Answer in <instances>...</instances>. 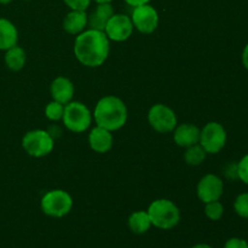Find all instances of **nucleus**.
<instances>
[{
	"label": "nucleus",
	"mask_w": 248,
	"mask_h": 248,
	"mask_svg": "<svg viewBox=\"0 0 248 248\" xmlns=\"http://www.w3.org/2000/svg\"><path fill=\"white\" fill-rule=\"evenodd\" d=\"M24 152L33 157H44L50 154L55 147L53 138L45 130L28 131L22 138Z\"/></svg>",
	"instance_id": "6"
},
{
	"label": "nucleus",
	"mask_w": 248,
	"mask_h": 248,
	"mask_svg": "<svg viewBox=\"0 0 248 248\" xmlns=\"http://www.w3.org/2000/svg\"><path fill=\"white\" fill-rule=\"evenodd\" d=\"M114 15V9L111 2H104V4H97L96 10L90 16H87V26L90 29L104 31L109 18Z\"/></svg>",
	"instance_id": "15"
},
{
	"label": "nucleus",
	"mask_w": 248,
	"mask_h": 248,
	"mask_svg": "<svg viewBox=\"0 0 248 248\" xmlns=\"http://www.w3.org/2000/svg\"><path fill=\"white\" fill-rule=\"evenodd\" d=\"M224 248H248V242L240 237H232L225 242Z\"/></svg>",
	"instance_id": "26"
},
{
	"label": "nucleus",
	"mask_w": 248,
	"mask_h": 248,
	"mask_svg": "<svg viewBox=\"0 0 248 248\" xmlns=\"http://www.w3.org/2000/svg\"><path fill=\"white\" fill-rule=\"evenodd\" d=\"M113 143L114 138L110 131L99 127V126L92 128L89 135L90 147L93 152L98 153V154H104V153L109 152L113 147Z\"/></svg>",
	"instance_id": "14"
},
{
	"label": "nucleus",
	"mask_w": 248,
	"mask_h": 248,
	"mask_svg": "<svg viewBox=\"0 0 248 248\" xmlns=\"http://www.w3.org/2000/svg\"><path fill=\"white\" fill-rule=\"evenodd\" d=\"M133 23L131 21V17L123 14H114L109 18L104 33L108 36L109 40L121 43L126 41L133 33Z\"/></svg>",
	"instance_id": "10"
},
{
	"label": "nucleus",
	"mask_w": 248,
	"mask_h": 248,
	"mask_svg": "<svg viewBox=\"0 0 248 248\" xmlns=\"http://www.w3.org/2000/svg\"><path fill=\"white\" fill-rule=\"evenodd\" d=\"M97 4H104V2H111L113 0H94Z\"/></svg>",
	"instance_id": "30"
},
{
	"label": "nucleus",
	"mask_w": 248,
	"mask_h": 248,
	"mask_svg": "<svg viewBox=\"0 0 248 248\" xmlns=\"http://www.w3.org/2000/svg\"><path fill=\"white\" fill-rule=\"evenodd\" d=\"M227 143V131L224 126L216 121L206 124L200 132L199 144L205 149L207 154H217Z\"/></svg>",
	"instance_id": "7"
},
{
	"label": "nucleus",
	"mask_w": 248,
	"mask_h": 248,
	"mask_svg": "<svg viewBox=\"0 0 248 248\" xmlns=\"http://www.w3.org/2000/svg\"><path fill=\"white\" fill-rule=\"evenodd\" d=\"M131 21L133 27L143 34H152L159 26V14L149 4L133 7Z\"/></svg>",
	"instance_id": "9"
},
{
	"label": "nucleus",
	"mask_w": 248,
	"mask_h": 248,
	"mask_svg": "<svg viewBox=\"0 0 248 248\" xmlns=\"http://www.w3.org/2000/svg\"><path fill=\"white\" fill-rule=\"evenodd\" d=\"M234 210L239 217L248 219V193H242L235 199Z\"/></svg>",
	"instance_id": "23"
},
{
	"label": "nucleus",
	"mask_w": 248,
	"mask_h": 248,
	"mask_svg": "<svg viewBox=\"0 0 248 248\" xmlns=\"http://www.w3.org/2000/svg\"><path fill=\"white\" fill-rule=\"evenodd\" d=\"M102 31L86 29L77 35L74 43V55L81 64L96 68L103 64L109 56L110 43Z\"/></svg>",
	"instance_id": "1"
},
{
	"label": "nucleus",
	"mask_w": 248,
	"mask_h": 248,
	"mask_svg": "<svg viewBox=\"0 0 248 248\" xmlns=\"http://www.w3.org/2000/svg\"><path fill=\"white\" fill-rule=\"evenodd\" d=\"M201 130L194 124H182L173 130V140L178 147L189 148L198 144Z\"/></svg>",
	"instance_id": "12"
},
{
	"label": "nucleus",
	"mask_w": 248,
	"mask_h": 248,
	"mask_svg": "<svg viewBox=\"0 0 248 248\" xmlns=\"http://www.w3.org/2000/svg\"><path fill=\"white\" fill-rule=\"evenodd\" d=\"M152 0H125L126 4H128L130 6L136 7V6H140V5H144V4H149Z\"/></svg>",
	"instance_id": "27"
},
{
	"label": "nucleus",
	"mask_w": 248,
	"mask_h": 248,
	"mask_svg": "<svg viewBox=\"0 0 248 248\" xmlns=\"http://www.w3.org/2000/svg\"><path fill=\"white\" fill-rule=\"evenodd\" d=\"M11 1H12V0H0V4L7 5V4H10Z\"/></svg>",
	"instance_id": "31"
},
{
	"label": "nucleus",
	"mask_w": 248,
	"mask_h": 248,
	"mask_svg": "<svg viewBox=\"0 0 248 248\" xmlns=\"http://www.w3.org/2000/svg\"><path fill=\"white\" fill-rule=\"evenodd\" d=\"M63 113H64V104L60 103V102H50L45 108L46 118L51 121L62 120Z\"/></svg>",
	"instance_id": "22"
},
{
	"label": "nucleus",
	"mask_w": 248,
	"mask_h": 248,
	"mask_svg": "<svg viewBox=\"0 0 248 248\" xmlns=\"http://www.w3.org/2000/svg\"><path fill=\"white\" fill-rule=\"evenodd\" d=\"M206 156H207V153L205 152V149L199 143L186 148V153H184V160L190 166H199V165H201L205 161Z\"/></svg>",
	"instance_id": "20"
},
{
	"label": "nucleus",
	"mask_w": 248,
	"mask_h": 248,
	"mask_svg": "<svg viewBox=\"0 0 248 248\" xmlns=\"http://www.w3.org/2000/svg\"><path fill=\"white\" fill-rule=\"evenodd\" d=\"M74 85L68 78L58 77L51 82L50 92L52 101L60 102L64 106L72 102L73 97H74Z\"/></svg>",
	"instance_id": "13"
},
{
	"label": "nucleus",
	"mask_w": 248,
	"mask_h": 248,
	"mask_svg": "<svg viewBox=\"0 0 248 248\" xmlns=\"http://www.w3.org/2000/svg\"><path fill=\"white\" fill-rule=\"evenodd\" d=\"M205 215L210 220L217 222L224 215V207L219 200L205 203Z\"/></svg>",
	"instance_id": "21"
},
{
	"label": "nucleus",
	"mask_w": 248,
	"mask_h": 248,
	"mask_svg": "<svg viewBox=\"0 0 248 248\" xmlns=\"http://www.w3.org/2000/svg\"><path fill=\"white\" fill-rule=\"evenodd\" d=\"M193 248H213V247L210 246V245H207V244H198V245H195Z\"/></svg>",
	"instance_id": "29"
},
{
	"label": "nucleus",
	"mask_w": 248,
	"mask_h": 248,
	"mask_svg": "<svg viewBox=\"0 0 248 248\" xmlns=\"http://www.w3.org/2000/svg\"><path fill=\"white\" fill-rule=\"evenodd\" d=\"M23 1H31V0H23Z\"/></svg>",
	"instance_id": "32"
},
{
	"label": "nucleus",
	"mask_w": 248,
	"mask_h": 248,
	"mask_svg": "<svg viewBox=\"0 0 248 248\" xmlns=\"http://www.w3.org/2000/svg\"><path fill=\"white\" fill-rule=\"evenodd\" d=\"M91 1L92 0H63V2L70 10H82V11H86Z\"/></svg>",
	"instance_id": "25"
},
{
	"label": "nucleus",
	"mask_w": 248,
	"mask_h": 248,
	"mask_svg": "<svg viewBox=\"0 0 248 248\" xmlns=\"http://www.w3.org/2000/svg\"><path fill=\"white\" fill-rule=\"evenodd\" d=\"M41 211L52 218H62L73 208V198L62 189L50 190L41 199Z\"/></svg>",
	"instance_id": "5"
},
{
	"label": "nucleus",
	"mask_w": 248,
	"mask_h": 248,
	"mask_svg": "<svg viewBox=\"0 0 248 248\" xmlns=\"http://www.w3.org/2000/svg\"><path fill=\"white\" fill-rule=\"evenodd\" d=\"M223 191H224V183L220 177L213 173L203 176L196 186L199 200L202 201L203 203L219 200L223 195Z\"/></svg>",
	"instance_id": "11"
},
{
	"label": "nucleus",
	"mask_w": 248,
	"mask_h": 248,
	"mask_svg": "<svg viewBox=\"0 0 248 248\" xmlns=\"http://www.w3.org/2000/svg\"><path fill=\"white\" fill-rule=\"evenodd\" d=\"M87 27V14L82 10H70L63 19V29L72 35H79Z\"/></svg>",
	"instance_id": "16"
},
{
	"label": "nucleus",
	"mask_w": 248,
	"mask_h": 248,
	"mask_svg": "<svg viewBox=\"0 0 248 248\" xmlns=\"http://www.w3.org/2000/svg\"><path fill=\"white\" fill-rule=\"evenodd\" d=\"M62 121L69 131L81 133L91 126L92 114L84 103L72 101L64 106Z\"/></svg>",
	"instance_id": "4"
},
{
	"label": "nucleus",
	"mask_w": 248,
	"mask_h": 248,
	"mask_svg": "<svg viewBox=\"0 0 248 248\" xmlns=\"http://www.w3.org/2000/svg\"><path fill=\"white\" fill-rule=\"evenodd\" d=\"M93 118L97 126L114 132L125 126L127 121V108L119 97L106 96L97 102Z\"/></svg>",
	"instance_id": "2"
},
{
	"label": "nucleus",
	"mask_w": 248,
	"mask_h": 248,
	"mask_svg": "<svg viewBox=\"0 0 248 248\" xmlns=\"http://www.w3.org/2000/svg\"><path fill=\"white\" fill-rule=\"evenodd\" d=\"M5 64L9 68L10 70H14V72H18L22 68L24 67L27 61V55L26 51L23 50L19 46L15 45L11 48L5 51Z\"/></svg>",
	"instance_id": "18"
},
{
	"label": "nucleus",
	"mask_w": 248,
	"mask_h": 248,
	"mask_svg": "<svg viewBox=\"0 0 248 248\" xmlns=\"http://www.w3.org/2000/svg\"><path fill=\"white\" fill-rule=\"evenodd\" d=\"M128 228L133 234L143 235L152 228L149 215L147 211H137L128 217Z\"/></svg>",
	"instance_id": "19"
},
{
	"label": "nucleus",
	"mask_w": 248,
	"mask_h": 248,
	"mask_svg": "<svg viewBox=\"0 0 248 248\" xmlns=\"http://www.w3.org/2000/svg\"><path fill=\"white\" fill-rule=\"evenodd\" d=\"M148 121L156 132L169 133L176 128L177 116L170 107L165 104H154L148 111Z\"/></svg>",
	"instance_id": "8"
},
{
	"label": "nucleus",
	"mask_w": 248,
	"mask_h": 248,
	"mask_svg": "<svg viewBox=\"0 0 248 248\" xmlns=\"http://www.w3.org/2000/svg\"><path fill=\"white\" fill-rule=\"evenodd\" d=\"M18 31L16 26L6 18H0V50L6 51L17 45Z\"/></svg>",
	"instance_id": "17"
},
{
	"label": "nucleus",
	"mask_w": 248,
	"mask_h": 248,
	"mask_svg": "<svg viewBox=\"0 0 248 248\" xmlns=\"http://www.w3.org/2000/svg\"><path fill=\"white\" fill-rule=\"evenodd\" d=\"M237 178L248 186V154L237 162Z\"/></svg>",
	"instance_id": "24"
},
{
	"label": "nucleus",
	"mask_w": 248,
	"mask_h": 248,
	"mask_svg": "<svg viewBox=\"0 0 248 248\" xmlns=\"http://www.w3.org/2000/svg\"><path fill=\"white\" fill-rule=\"evenodd\" d=\"M242 64H244L245 69L248 72V44L245 46L244 51H242Z\"/></svg>",
	"instance_id": "28"
},
{
	"label": "nucleus",
	"mask_w": 248,
	"mask_h": 248,
	"mask_svg": "<svg viewBox=\"0 0 248 248\" xmlns=\"http://www.w3.org/2000/svg\"><path fill=\"white\" fill-rule=\"evenodd\" d=\"M150 222L153 227L161 230H171L177 227L181 220V211L176 203L167 199L153 201L148 208Z\"/></svg>",
	"instance_id": "3"
}]
</instances>
